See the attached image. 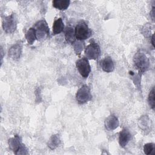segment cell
<instances>
[{
  "label": "cell",
  "instance_id": "14",
  "mask_svg": "<svg viewBox=\"0 0 155 155\" xmlns=\"http://www.w3.org/2000/svg\"><path fill=\"white\" fill-rule=\"evenodd\" d=\"M52 28H53V35H56L62 32L64 30V24L62 18H59L54 20Z\"/></svg>",
  "mask_w": 155,
  "mask_h": 155
},
{
  "label": "cell",
  "instance_id": "7",
  "mask_svg": "<svg viewBox=\"0 0 155 155\" xmlns=\"http://www.w3.org/2000/svg\"><path fill=\"white\" fill-rule=\"evenodd\" d=\"M92 98L90 88L88 85L84 84L77 91L76 99L79 104H84L90 101Z\"/></svg>",
  "mask_w": 155,
  "mask_h": 155
},
{
  "label": "cell",
  "instance_id": "3",
  "mask_svg": "<svg viewBox=\"0 0 155 155\" xmlns=\"http://www.w3.org/2000/svg\"><path fill=\"white\" fill-rule=\"evenodd\" d=\"M33 28L35 29L38 40L44 41L49 38L50 28L47 22L45 20L42 19L36 22Z\"/></svg>",
  "mask_w": 155,
  "mask_h": 155
},
{
  "label": "cell",
  "instance_id": "24",
  "mask_svg": "<svg viewBox=\"0 0 155 155\" xmlns=\"http://www.w3.org/2000/svg\"><path fill=\"white\" fill-rule=\"evenodd\" d=\"M1 64H2V58H3V50L2 48V47L1 48Z\"/></svg>",
  "mask_w": 155,
  "mask_h": 155
},
{
  "label": "cell",
  "instance_id": "21",
  "mask_svg": "<svg viewBox=\"0 0 155 155\" xmlns=\"http://www.w3.org/2000/svg\"><path fill=\"white\" fill-rule=\"evenodd\" d=\"M148 104L150 106V107L154 110L155 107V97H154V87H153V88L150 90L148 97Z\"/></svg>",
  "mask_w": 155,
  "mask_h": 155
},
{
  "label": "cell",
  "instance_id": "19",
  "mask_svg": "<svg viewBox=\"0 0 155 155\" xmlns=\"http://www.w3.org/2000/svg\"><path fill=\"white\" fill-rule=\"evenodd\" d=\"M144 153L147 155L155 154V144L153 143H148L143 146Z\"/></svg>",
  "mask_w": 155,
  "mask_h": 155
},
{
  "label": "cell",
  "instance_id": "10",
  "mask_svg": "<svg viewBox=\"0 0 155 155\" xmlns=\"http://www.w3.org/2000/svg\"><path fill=\"white\" fill-rule=\"evenodd\" d=\"M119 125L118 118L114 114H111L108 116L105 120V128L110 131H112L117 128Z\"/></svg>",
  "mask_w": 155,
  "mask_h": 155
},
{
  "label": "cell",
  "instance_id": "16",
  "mask_svg": "<svg viewBox=\"0 0 155 155\" xmlns=\"http://www.w3.org/2000/svg\"><path fill=\"white\" fill-rule=\"evenodd\" d=\"M70 3L69 0H54L52 2V5L59 10H65L68 7Z\"/></svg>",
  "mask_w": 155,
  "mask_h": 155
},
{
  "label": "cell",
  "instance_id": "20",
  "mask_svg": "<svg viewBox=\"0 0 155 155\" xmlns=\"http://www.w3.org/2000/svg\"><path fill=\"white\" fill-rule=\"evenodd\" d=\"M73 45L76 54L78 55H80L84 48V43L82 42V41L78 40L77 41H75L73 44Z\"/></svg>",
  "mask_w": 155,
  "mask_h": 155
},
{
  "label": "cell",
  "instance_id": "15",
  "mask_svg": "<svg viewBox=\"0 0 155 155\" xmlns=\"http://www.w3.org/2000/svg\"><path fill=\"white\" fill-rule=\"evenodd\" d=\"M60 143H61V139H60L59 135L56 134H53L50 137V138L48 141L47 145L50 150H53L56 149L59 145Z\"/></svg>",
  "mask_w": 155,
  "mask_h": 155
},
{
  "label": "cell",
  "instance_id": "23",
  "mask_svg": "<svg viewBox=\"0 0 155 155\" xmlns=\"http://www.w3.org/2000/svg\"><path fill=\"white\" fill-rule=\"evenodd\" d=\"M154 35H152L151 36V43H152V45L153 47H154Z\"/></svg>",
  "mask_w": 155,
  "mask_h": 155
},
{
  "label": "cell",
  "instance_id": "6",
  "mask_svg": "<svg viewBox=\"0 0 155 155\" xmlns=\"http://www.w3.org/2000/svg\"><path fill=\"white\" fill-rule=\"evenodd\" d=\"M2 27L7 33H13L16 29L17 19L16 15L12 13L9 16H5L2 19Z\"/></svg>",
  "mask_w": 155,
  "mask_h": 155
},
{
  "label": "cell",
  "instance_id": "22",
  "mask_svg": "<svg viewBox=\"0 0 155 155\" xmlns=\"http://www.w3.org/2000/svg\"><path fill=\"white\" fill-rule=\"evenodd\" d=\"M154 10H155V7H154V6H153V8H152V10L150 12V16H151L153 21H154V15H155V11Z\"/></svg>",
  "mask_w": 155,
  "mask_h": 155
},
{
  "label": "cell",
  "instance_id": "11",
  "mask_svg": "<svg viewBox=\"0 0 155 155\" xmlns=\"http://www.w3.org/2000/svg\"><path fill=\"white\" fill-rule=\"evenodd\" d=\"M131 134L127 128H123L119 133V143L121 147L124 148L131 139Z\"/></svg>",
  "mask_w": 155,
  "mask_h": 155
},
{
  "label": "cell",
  "instance_id": "12",
  "mask_svg": "<svg viewBox=\"0 0 155 155\" xmlns=\"http://www.w3.org/2000/svg\"><path fill=\"white\" fill-rule=\"evenodd\" d=\"M101 67L103 71L107 73L112 72L114 69L113 61L111 57L106 56L101 61Z\"/></svg>",
  "mask_w": 155,
  "mask_h": 155
},
{
  "label": "cell",
  "instance_id": "1",
  "mask_svg": "<svg viewBox=\"0 0 155 155\" xmlns=\"http://www.w3.org/2000/svg\"><path fill=\"white\" fill-rule=\"evenodd\" d=\"M10 149L15 154H28V152L25 145L22 142L21 137L17 134L11 137L8 140Z\"/></svg>",
  "mask_w": 155,
  "mask_h": 155
},
{
  "label": "cell",
  "instance_id": "8",
  "mask_svg": "<svg viewBox=\"0 0 155 155\" xmlns=\"http://www.w3.org/2000/svg\"><path fill=\"white\" fill-rule=\"evenodd\" d=\"M76 67L80 74L84 78H87L91 72V67L88 59L82 58L76 62Z\"/></svg>",
  "mask_w": 155,
  "mask_h": 155
},
{
  "label": "cell",
  "instance_id": "5",
  "mask_svg": "<svg viewBox=\"0 0 155 155\" xmlns=\"http://www.w3.org/2000/svg\"><path fill=\"white\" fill-rule=\"evenodd\" d=\"M101 54V48L94 39L90 41V44L85 48V55L88 59L96 60Z\"/></svg>",
  "mask_w": 155,
  "mask_h": 155
},
{
  "label": "cell",
  "instance_id": "13",
  "mask_svg": "<svg viewBox=\"0 0 155 155\" xmlns=\"http://www.w3.org/2000/svg\"><path fill=\"white\" fill-rule=\"evenodd\" d=\"M65 38L67 43L73 44L76 41L75 30L71 27H67L65 30Z\"/></svg>",
  "mask_w": 155,
  "mask_h": 155
},
{
  "label": "cell",
  "instance_id": "2",
  "mask_svg": "<svg viewBox=\"0 0 155 155\" xmlns=\"http://www.w3.org/2000/svg\"><path fill=\"white\" fill-rule=\"evenodd\" d=\"M133 62L139 71V75L147 71L150 68V61L143 53H136L134 56Z\"/></svg>",
  "mask_w": 155,
  "mask_h": 155
},
{
  "label": "cell",
  "instance_id": "17",
  "mask_svg": "<svg viewBox=\"0 0 155 155\" xmlns=\"http://www.w3.org/2000/svg\"><path fill=\"white\" fill-rule=\"evenodd\" d=\"M150 119L148 116L145 115L140 117L138 124L140 127L143 131H149L150 130Z\"/></svg>",
  "mask_w": 155,
  "mask_h": 155
},
{
  "label": "cell",
  "instance_id": "18",
  "mask_svg": "<svg viewBox=\"0 0 155 155\" xmlns=\"http://www.w3.org/2000/svg\"><path fill=\"white\" fill-rule=\"evenodd\" d=\"M25 39L27 41V43L30 45H32L36 38V31L35 29L33 27L30 28L25 34Z\"/></svg>",
  "mask_w": 155,
  "mask_h": 155
},
{
  "label": "cell",
  "instance_id": "9",
  "mask_svg": "<svg viewBox=\"0 0 155 155\" xmlns=\"http://www.w3.org/2000/svg\"><path fill=\"white\" fill-rule=\"evenodd\" d=\"M22 53V42L19 41L15 44H13L8 50V57L13 60H18Z\"/></svg>",
  "mask_w": 155,
  "mask_h": 155
},
{
  "label": "cell",
  "instance_id": "4",
  "mask_svg": "<svg viewBox=\"0 0 155 155\" xmlns=\"http://www.w3.org/2000/svg\"><path fill=\"white\" fill-rule=\"evenodd\" d=\"M74 30L76 38L79 41L85 40L91 35V29L84 21H81L78 22Z\"/></svg>",
  "mask_w": 155,
  "mask_h": 155
}]
</instances>
